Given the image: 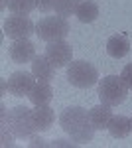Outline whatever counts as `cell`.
<instances>
[{
	"label": "cell",
	"mask_w": 132,
	"mask_h": 148,
	"mask_svg": "<svg viewBox=\"0 0 132 148\" xmlns=\"http://www.w3.org/2000/svg\"><path fill=\"white\" fill-rule=\"evenodd\" d=\"M59 126L77 144H87L95 136V126L91 125L89 111L83 107H67L59 114Z\"/></svg>",
	"instance_id": "1"
},
{
	"label": "cell",
	"mask_w": 132,
	"mask_h": 148,
	"mask_svg": "<svg viewBox=\"0 0 132 148\" xmlns=\"http://www.w3.org/2000/svg\"><path fill=\"white\" fill-rule=\"evenodd\" d=\"M128 91L130 89L126 87L120 75H107L99 81V99L101 103L110 105V107L122 105L128 97Z\"/></svg>",
	"instance_id": "2"
},
{
	"label": "cell",
	"mask_w": 132,
	"mask_h": 148,
	"mask_svg": "<svg viewBox=\"0 0 132 148\" xmlns=\"http://www.w3.org/2000/svg\"><path fill=\"white\" fill-rule=\"evenodd\" d=\"M4 125L14 132L16 138H32L38 132L32 119V109H28L24 105H18V107L8 111V119Z\"/></svg>",
	"instance_id": "3"
},
{
	"label": "cell",
	"mask_w": 132,
	"mask_h": 148,
	"mask_svg": "<svg viewBox=\"0 0 132 148\" xmlns=\"http://www.w3.org/2000/svg\"><path fill=\"white\" fill-rule=\"evenodd\" d=\"M67 81L73 87L89 89L99 81V71L93 63H89L85 59H77V61H71L67 65Z\"/></svg>",
	"instance_id": "4"
},
{
	"label": "cell",
	"mask_w": 132,
	"mask_h": 148,
	"mask_svg": "<svg viewBox=\"0 0 132 148\" xmlns=\"http://www.w3.org/2000/svg\"><path fill=\"white\" fill-rule=\"evenodd\" d=\"M36 34L40 40L44 42H59V40H65L69 34V22L63 16H45L40 22L36 24Z\"/></svg>",
	"instance_id": "5"
},
{
	"label": "cell",
	"mask_w": 132,
	"mask_h": 148,
	"mask_svg": "<svg viewBox=\"0 0 132 148\" xmlns=\"http://www.w3.org/2000/svg\"><path fill=\"white\" fill-rule=\"evenodd\" d=\"M4 34L12 40H24L30 34H36V26L28 16L12 14L4 20Z\"/></svg>",
	"instance_id": "6"
},
{
	"label": "cell",
	"mask_w": 132,
	"mask_h": 148,
	"mask_svg": "<svg viewBox=\"0 0 132 148\" xmlns=\"http://www.w3.org/2000/svg\"><path fill=\"white\" fill-rule=\"evenodd\" d=\"M36 81H38V77L32 71H16L8 77V91L16 97H24V95L28 97L36 85Z\"/></svg>",
	"instance_id": "7"
},
{
	"label": "cell",
	"mask_w": 132,
	"mask_h": 148,
	"mask_svg": "<svg viewBox=\"0 0 132 148\" xmlns=\"http://www.w3.org/2000/svg\"><path fill=\"white\" fill-rule=\"evenodd\" d=\"M45 56L51 59L55 67H67L73 61V47L67 44L65 40L59 42H49L45 47Z\"/></svg>",
	"instance_id": "8"
},
{
	"label": "cell",
	"mask_w": 132,
	"mask_h": 148,
	"mask_svg": "<svg viewBox=\"0 0 132 148\" xmlns=\"http://www.w3.org/2000/svg\"><path fill=\"white\" fill-rule=\"evenodd\" d=\"M10 57L16 63L34 61V57H36V46H34V42H30L28 38H24V40H14L12 46H10Z\"/></svg>",
	"instance_id": "9"
},
{
	"label": "cell",
	"mask_w": 132,
	"mask_h": 148,
	"mask_svg": "<svg viewBox=\"0 0 132 148\" xmlns=\"http://www.w3.org/2000/svg\"><path fill=\"white\" fill-rule=\"evenodd\" d=\"M32 119L38 132H47L55 123V113L49 105H36V109H32Z\"/></svg>",
	"instance_id": "10"
},
{
	"label": "cell",
	"mask_w": 132,
	"mask_h": 148,
	"mask_svg": "<svg viewBox=\"0 0 132 148\" xmlns=\"http://www.w3.org/2000/svg\"><path fill=\"white\" fill-rule=\"evenodd\" d=\"M112 107L110 105H95L93 109H89V119H91V125L95 126V130H105L109 128L110 125V119H112Z\"/></svg>",
	"instance_id": "11"
},
{
	"label": "cell",
	"mask_w": 132,
	"mask_h": 148,
	"mask_svg": "<svg viewBox=\"0 0 132 148\" xmlns=\"http://www.w3.org/2000/svg\"><path fill=\"white\" fill-rule=\"evenodd\" d=\"M55 65L51 63V59L45 56H36L32 61V73L38 77L40 81H51L55 75Z\"/></svg>",
	"instance_id": "12"
},
{
	"label": "cell",
	"mask_w": 132,
	"mask_h": 148,
	"mask_svg": "<svg viewBox=\"0 0 132 148\" xmlns=\"http://www.w3.org/2000/svg\"><path fill=\"white\" fill-rule=\"evenodd\" d=\"M28 99L32 105H49L51 99H53V89H51V85H49V81H36V85H34V89L30 91L28 95Z\"/></svg>",
	"instance_id": "13"
},
{
	"label": "cell",
	"mask_w": 132,
	"mask_h": 148,
	"mask_svg": "<svg viewBox=\"0 0 132 148\" xmlns=\"http://www.w3.org/2000/svg\"><path fill=\"white\" fill-rule=\"evenodd\" d=\"M128 51H130V40L124 34H114L109 38V42H107V53L110 57L122 59Z\"/></svg>",
	"instance_id": "14"
},
{
	"label": "cell",
	"mask_w": 132,
	"mask_h": 148,
	"mask_svg": "<svg viewBox=\"0 0 132 148\" xmlns=\"http://www.w3.org/2000/svg\"><path fill=\"white\" fill-rule=\"evenodd\" d=\"M110 132L112 138H126L132 132V126H130V119L124 116V114H112L110 119V125L107 128Z\"/></svg>",
	"instance_id": "15"
},
{
	"label": "cell",
	"mask_w": 132,
	"mask_h": 148,
	"mask_svg": "<svg viewBox=\"0 0 132 148\" xmlns=\"http://www.w3.org/2000/svg\"><path fill=\"white\" fill-rule=\"evenodd\" d=\"M75 16H77L79 22H83V24L95 22L99 18V6H97V2H93V0H79Z\"/></svg>",
	"instance_id": "16"
},
{
	"label": "cell",
	"mask_w": 132,
	"mask_h": 148,
	"mask_svg": "<svg viewBox=\"0 0 132 148\" xmlns=\"http://www.w3.org/2000/svg\"><path fill=\"white\" fill-rule=\"evenodd\" d=\"M6 6L12 14H22L28 16L36 8V0H6Z\"/></svg>",
	"instance_id": "17"
},
{
	"label": "cell",
	"mask_w": 132,
	"mask_h": 148,
	"mask_svg": "<svg viewBox=\"0 0 132 148\" xmlns=\"http://www.w3.org/2000/svg\"><path fill=\"white\" fill-rule=\"evenodd\" d=\"M77 6H79V0H55L53 12L57 14V16H63V18H67V16L75 14Z\"/></svg>",
	"instance_id": "18"
},
{
	"label": "cell",
	"mask_w": 132,
	"mask_h": 148,
	"mask_svg": "<svg viewBox=\"0 0 132 148\" xmlns=\"http://www.w3.org/2000/svg\"><path fill=\"white\" fill-rule=\"evenodd\" d=\"M14 132H12L10 128H8V126L6 125H2V136H0V144H2V146H12V144H14Z\"/></svg>",
	"instance_id": "19"
},
{
	"label": "cell",
	"mask_w": 132,
	"mask_h": 148,
	"mask_svg": "<svg viewBox=\"0 0 132 148\" xmlns=\"http://www.w3.org/2000/svg\"><path fill=\"white\" fill-rule=\"evenodd\" d=\"M120 77H122V81L126 83V87L132 91V63H128V65H124V67H122Z\"/></svg>",
	"instance_id": "20"
},
{
	"label": "cell",
	"mask_w": 132,
	"mask_h": 148,
	"mask_svg": "<svg viewBox=\"0 0 132 148\" xmlns=\"http://www.w3.org/2000/svg\"><path fill=\"white\" fill-rule=\"evenodd\" d=\"M53 4H55V0H36V8H38L40 12L53 10Z\"/></svg>",
	"instance_id": "21"
},
{
	"label": "cell",
	"mask_w": 132,
	"mask_h": 148,
	"mask_svg": "<svg viewBox=\"0 0 132 148\" xmlns=\"http://www.w3.org/2000/svg\"><path fill=\"white\" fill-rule=\"evenodd\" d=\"M51 146L57 148V146H77V142H69V140H63V138H57V140H51Z\"/></svg>",
	"instance_id": "22"
},
{
	"label": "cell",
	"mask_w": 132,
	"mask_h": 148,
	"mask_svg": "<svg viewBox=\"0 0 132 148\" xmlns=\"http://www.w3.org/2000/svg\"><path fill=\"white\" fill-rule=\"evenodd\" d=\"M30 146H32V148H36V146H47V142H45L44 138H40V136H36V134H34V136H32V142H30Z\"/></svg>",
	"instance_id": "23"
},
{
	"label": "cell",
	"mask_w": 132,
	"mask_h": 148,
	"mask_svg": "<svg viewBox=\"0 0 132 148\" xmlns=\"http://www.w3.org/2000/svg\"><path fill=\"white\" fill-rule=\"evenodd\" d=\"M130 126H132V116H130Z\"/></svg>",
	"instance_id": "24"
}]
</instances>
